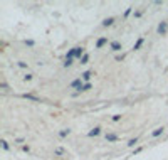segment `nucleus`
Masks as SVG:
<instances>
[{
  "instance_id": "1",
  "label": "nucleus",
  "mask_w": 168,
  "mask_h": 160,
  "mask_svg": "<svg viewBox=\"0 0 168 160\" xmlns=\"http://www.w3.org/2000/svg\"><path fill=\"white\" fill-rule=\"evenodd\" d=\"M167 22H161V24H160L158 25V34H165V32H167Z\"/></svg>"
},
{
  "instance_id": "2",
  "label": "nucleus",
  "mask_w": 168,
  "mask_h": 160,
  "mask_svg": "<svg viewBox=\"0 0 168 160\" xmlns=\"http://www.w3.org/2000/svg\"><path fill=\"white\" fill-rule=\"evenodd\" d=\"M106 42H108V39H106V37H101V39L96 42V47H98V49H101V47H103V46H104Z\"/></svg>"
},
{
  "instance_id": "3",
  "label": "nucleus",
  "mask_w": 168,
  "mask_h": 160,
  "mask_svg": "<svg viewBox=\"0 0 168 160\" xmlns=\"http://www.w3.org/2000/svg\"><path fill=\"white\" fill-rule=\"evenodd\" d=\"M24 98H27V100H32V101H40V98L37 96H34V94H30V93H25V94H22Z\"/></svg>"
},
{
  "instance_id": "4",
  "label": "nucleus",
  "mask_w": 168,
  "mask_h": 160,
  "mask_svg": "<svg viewBox=\"0 0 168 160\" xmlns=\"http://www.w3.org/2000/svg\"><path fill=\"white\" fill-rule=\"evenodd\" d=\"M99 133H101V128H99V126H96L94 130H91V131H89L88 135H89V137H98Z\"/></svg>"
},
{
  "instance_id": "5",
  "label": "nucleus",
  "mask_w": 168,
  "mask_h": 160,
  "mask_svg": "<svg viewBox=\"0 0 168 160\" xmlns=\"http://www.w3.org/2000/svg\"><path fill=\"white\" fill-rule=\"evenodd\" d=\"M71 86H72V88H78V90H81V88H82V84H81V79H74L72 83H71Z\"/></svg>"
},
{
  "instance_id": "6",
  "label": "nucleus",
  "mask_w": 168,
  "mask_h": 160,
  "mask_svg": "<svg viewBox=\"0 0 168 160\" xmlns=\"http://www.w3.org/2000/svg\"><path fill=\"white\" fill-rule=\"evenodd\" d=\"M106 140H108V142H116V140H118V135L109 133V135H106Z\"/></svg>"
},
{
  "instance_id": "7",
  "label": "nucleus",
  "mask_w": 168,
  "mask_h": 160,
  "mask_svg": "<svg viewBox=\"0 0 168 160\" xmlns=\"http://www.w3.org/2000/svg\"><path fill=\"white\" fill-rule=\"evenodd\" d=\"M113 22H114V19H113V17H109V19L103 20V25H104V27H108V25H113Z\"/></svg>"
},
{
  "instance_id": "8",
  "label": "nucleus",
  "mask_w": 168,
  "mask_h": 160,
  "mask_svg": "<svg viewBox=\"0 0 168 160\" xmlns=\"http://www.w3.org/2000/svg\"><path fill=\"white\" fill-rule=\"evenodd\" d=\"M111 49L113 51H121V44H119V42H113V44H111Z\"/></svg>"
},
{
  "instance_id": "9",
  "label": "nucleus",
  "mask_w": 168,
  "mask_h": 160,
  "mask_svg": "<svg viewBox=\"0 0 168 160\" xmlns=\"http://www.w3.org/2000/svg\"><path fill=\"white\" fill-rule=\"evenodd\" d=\"M81 56H84L82 54V47H76V56L74 57H81Z\"/></svg>"
},
{
  "instance_id": "10",
  "label": "nucleus",
  "mask_w": 168,
  "mask_h": 160,
  "mask_svg": "<svg viewBox=\"0 0 168 160\" xmlns=\"http://www.w3.org/2000/svg\"><path fill=\"white\" fill-rule=\"evenodd\" d=\"M161 133H163V128H156V130L153 131V133H151V135H153V137H160V135H161Z\"/></svg>"
},
{
  "instance_id": "11",
  "label": "nucleus",
  "mask_w": 168,
  "mask_h": 160,
  "mask_svg": "<svg viewBox=\"0 0 168 160\" xmlns=\"http://www.w3.org/2000/svg\"><path fill=\"white\" fill-rule=\"evenodd\" d=\"M88 61H89V56H88V54H84V56L81 57V64H86Z\"/></svg>"
},
{
  "instance_id": "12",
  "label": "nucleus",
  "mask_w": 168,
  "mask_h": 160,
  "mask_svg": "<svg viewBox=\"0 0 168 160\" xmlns=\"http://www.w3.org/2000/svg\"><path fill=\"white\" fill-rule=\"evenodd\" d=\"M69 133H71V130H62V131H59V135H61V137H67Z\"/></svg>"
},
{
  "instance_id": "13",
  "label": "nucleus",
  "mask_w": 168,
  "mask_h": 160,
  "mask_svg": "<svg viewBox=\"0 0 168 160\" xmlns=\"http://www.w3.org/2000/svg\"><path fill=\"white\" fill-rule=\"evenodd\" d=\"M141 44H143V39H138V42L135 44V49H139V47H141Z\"/></svg>"
},
{
  "instance_id": "14",
  "label": "nucleus",
  "mask_w": 168,
  "mask_h": 160,
  "mask_svg": "<svg viewBox=\"0 0 168 160\" xmlns=\"http://www.w3.org/2000/svg\"><path fill=\"white\" fill-rule=\"evenodd\" d=\"M88 90H91V84H89V83H88V84H84V86H82L79 91H88Z\"/></svg>"
},
{
  "instance_id": "15",
  "label": "nucleus",
  "mask_w": 168,
  "mask_h": 160,
  "mask_svg": "<svg viewBox=\"0 0 168 160\" xmlns=\"http://www.w3.org/2000/svg\"><path fill=\"white\" fill-rule=\"evenodd\" d=\"M82 78H84V79H89V78H91V71H86V72L82 74Z\"/></svg>"
},
{
  "instance_id": "16",
  "label": "nucleus",
  "mask_w": 168,
  "mask_h": 160,
  "mask_svg": "<svg viewBox=\"0 0 168 160\" xmlns=\"http://www.w3.org/2000/svg\"><path fill=\"white\" fill-rule=\"evenodd\" d=\"M71 64H72V59H66V62H64V68H69Z\"/></svg>"
},
{
  "instance_id": "17",
  "label": "nucleus",
  "mask_w": 168,
  "mask_h": 160,
  "mask_svg": "<svg viewBox=\"0 0 168 160\" xmlns=\"http://www.w3.org/2000/svg\"><path fill=\"white\" fill-rule=\"evenodd\" d=\"M135 143H136V138H133V140L128 142V147H135Z\"/></svg>"
},
{
  "instance_id": "18",
  "label": "nucleus",
  "mask_w": 168,
  "mask_h": 160,
  "mask_svg": "<svg viewBox=\"0 0 168 160\" xmlns=\"http://www.w3.org/2000/svg\"><path fill=\"white\" fill-rule=\"evenodd\" d=\"M2 147H3V150H9V143L7 142H2Z\"/></svg>"
},
{
  "instance_id": "19",
  "label": "nucleus",
  "mask_w": 168,
  "mask_h": 160,
  "mask_svg": "<svg viewBox=\"0 0 168 160\" xmlns=\"http://www.w3.org/2000/svg\"><path fill=\"white\" fill-rule=\"evenodd\" d=\"M24 79H25V81H30V79H32V74H25V76H24Z\"/></svg>"
},
{
  "instance_id": "20",
  "label": "nucleus",
  "mask_w": 168,
  "mask_h": 160,
  "mask_svg": "<svg viewBox=\"0 0 168 160\" xmlns=\"http://www.w3.org/2000/svg\"><path fill=\"white\" fill-rule=\"evenodd\" d=\"M56 153H57V155H62V153H64V150H62V148H56Z\"/></svg>"
}]
</instances>
